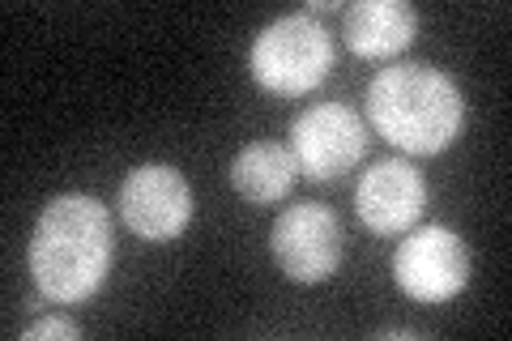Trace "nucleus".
Instances as JSON below:
<instances>
[{
	"label": "nucleus",
	"instance_id": "obj_2",
	"mask_svg": "<svg viewBox=\"0 0 512 341\" xmlns=\"http://www.w3.org/2000/svg\"><path fill=\"white\" fill-rule=\"evenodd\" d=\"M367 120L376 133L406 154H440L461 137L466 99L461 86L436 64H393L367 86Z\"/></svg>",
	"mask_w": 512,
	"mask_h": 341
},
{
	"label": "nucleus",
	"instance_id": "obj_10",
	"mask_svg": "<svg viewBox=\"0 0 512 341\" xmlns=\"http://www.w3.org/2000/svg\"><path fill=\"white\" fill-rule=\"evenodd\" d=\"M299 175V162L291 154V145H278V141H256L244 145L231 162V184L244 201L252 205H269V201H282L291 192Z\"/></svg>",
	"mask_w": 512,
	"mask_h": 341
},
{
	"label": "nucleus",
	"instance_id": "obj_6",
	"mask_svg": "<svg viewBox=\"0 0 512 341\" xmlns=\"http://www.w3.org/2000/svg\"><path fill=\"white\" fill-rule=\"evenodd\" d=\"M274 256L282 273L291 282L303 286H316V282H329L342 265V226L338 214L325 209L320 201H303L291 205L286 214L274 222Z\"/></svg>",
	"mask_w": 512,
	"mask_h": 341
},
{
	"label": "nucleus",
	"instance_id": "obj_4",
	"mask_svg": "<svg viewBox=\"0 0 512 341\" xmlns=\"http://www.w3.org/2000/svg\"><path fill=\"white\" fill-rule=\"evenodd\" d=\"M393 278L419 303H448L470 282V248L448 226H419L393 252Z\"/></svg>",
	"mask_w": 512,
	"mask_h": 341
},
{
	"label": "nucleus",
	"instance_id": "obj_9",
	"mask_svg": "<svg viewBox=\"0 0 512 341\" xmlns=\"http://www.w3.org/2000/svg\"><path fill=\"white\" fill-rule=\"evenodd\" d=\"M346 47L363 60H389L419 35V13L406 0H355L346 9Z\"/></svg>",
	"mask_w": 512,
	"mask_h": 341
},
{
	"label": "nucleus",
	"instance_id": "obj_1",
	"mask_svg": "<svg viewBox=\"0 0 512 341\" xmlns=\"http://www.w3.org/2000/svg\"><path fill=\"white\" fill-rule=\"evenodd\" d=\"M111 265V214L86 197L64 192L39 214L30 239V273L43 299L82 303L103 286Z\"/></svg>",
	"mask_w": 512,
	"mask_h": 341
},
{
	"label": "nucleus",
	"instance_id": "obj_11",
	"mask_svg": "<svg viewBox=\"0 0 512 341\" xmlns=\"http://www.w3.org/2000/svg\"><path fill=\"white\" fill-rule=\"evenodd\" d=\"M26 341H39V337H77V324L73 320H60V316H43V320H35L30 329L22 333Z\"/></svg>",
	"mask_w": 512,
	"mask_h": 341
},
{
	"label": "nucleus",
	"instance_id": "obj_5",
	"mask_svg": "<svg viewBox=\"0 0 512 341\" xmlns=\"http://www.w3.org/2000/svg\"><path fill=\"white\" fill-rule=\"evenodd\" d=\"M120 222L137 239L167 243L192 222V188L167 162H141L120 184Z\"/></svg>",
	"mask_w": 512,
	"mask_h": 341
},
{
	"label": "nucleus",
	"instance_id": "obj_3",
	"mask_svg": "<svg viewBox=\"0 0 512 341\" xmlns=\"http://www.w3.org/2000/svg\"><path fill=\"white\" fill-rule=\"evenodd\" d=\"M252 81L282 99H299V94L316 90L333 69V43L312 13H286V18L269 22L252 43L248 56Z\"/></svg>",
	"mask_w": 512,
	"mask_h": 341
},
{
	"label": "nucleus",
	"instance_id": "obj_7",
	"mask_svg": "<svg viewBox=\"0 0 512 341\" xmlns=\"http://www.w3.org/2000/svg\"><path fill=\"white\" fill-rule=\"evenodd\" d=\"M291 154L308 180H338L367 154V124L342 103H316L291 124Z\"/></svg>",
	"mask_w": 512,
	"mask_h": 341
},
{
	"label": "nucleus",
	"instance_id": "obj_8",
	"mask_svg": "<svg viewBox=\"0 0 512 341\" xmlns=\"http://www.w3.org/2000/svg\"><path fill=\"white\" fill-rule=\"evenodd\" d=\"M427 184L406 158H380L363 171L355 188L359 222L372 235H402L423 218Z\"/></svg>",
	"mask_w": 512,
	"mask_h": 341
}]
</instances>
